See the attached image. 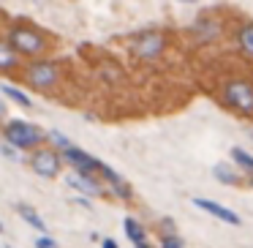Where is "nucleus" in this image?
<instances>
[{"mask_svg":"<svg viewBox=\"0 0 253 248\" xmlns=\"http://www.w3.org/2000/svg\"><path fill=\"white\" fill-rule=\"evenodd\" d=\"M3 139H6V145H11L14 150H30V148H39L41 145L44 131L30 126V123H25V120H11L3 128Z\"/></svg>","mask_w":253,"mask_h":248,"instance_id":"f257e3e1","label":"nucleus"},{"mask_svg":"<svg viewBox=\"0 0 253 248\" xmlns=\"http://www.w3.org/2000/svg\"><path fill=\"white\" fill-rule=\"evenodd\" d=\"M8 47H11L17 55H39L46 50V39L41 30L28 28V25H17V28L8 33Z\"/></svg>","mask_w":253,"mask_h":248,"instance_id":"f03ea898","label":"nucleus"},{"mask_svg":"<svg viewBox=\"0 0 253 248\" xmlns=\"http://www.w3.org/2000/svg\"><path fill=\"white\" fill-rule=\"evenodd\" d=\"M166 50V39L161 30H142L131 39V52L139 60H155Z\"/></svg>","mask_w":253,"mask_h":248,"instance_id":"7ed1b4c3","label":"nucleus"},{"mask_svg":"<svg viewBox=\"0 0 253 248\" xmlns=\"http://www.w3.org/2000/svg\"><path fill=\"white\" fill-rule=\"evenodd\" d=\"M220 96H223L226 104H229L231 109H237L240 115H253V88L248 82H242V79L226 82L223 90H220Z\"/></svg>","mask_w":253,"mask_h":248,"instance_id":"20e7f679","label":"nucleus"},{"mask_svg":"<svg viewBox=\"0 0 253 248\" xmlns=\"http://www.w3.org/2000/svg\"><path fill=\"white\" fill-rule=\"evenodd\" d=\"M25 79H28L30 88L36 90H49L57 85V79H60V71H57L55 63L49 60H39V63H30L28 68H25Z\"/></svg>","mask_w":253,"mask_h":248,"instance_id":"39448f33","label":"nucleus"},{"mask_svg":"<svg viewBox=\"0 0 253 248\" xmlns=\"http://www.w3.org/2000/svg\"><path fill=\"white\" fill-rule=\"evenodd\" d=\"M30 166H33L36 175L41 177H57L60 175V166H63V158L57 150L52 148H41L33 153V158H30Z\"/></svg>","mask_w":253,"mask_h":248,"instance_id":"423d86ee","label":"nucleus"},{"mask_svg":"<svg viewBox=\"0 0 253 248\" xmlns=\"http://www.w3.org/2000/svg\"><path fill=\"white\" fill-rule=\"evenodd\" d=\"M63 155H66V161L74 166V172H82V175H93V177H95V175L101 172V166H104L98 158H95V155L84 153V150L74 148V145L63 150Z\"/></svg>","mask_w":253,"mask_h":248,"instance_id":"0eeeda50","label":"nucleus"},{"mask_svg":"<svg viewBox=\"0 0 253 248\" xmlns=\"http://www.w3.org/2000/svg\"><path fill=\"white\" fill-rule=\"evenodd\" d=\"M193 204H196V207H202L204 213H210V215H215V218H220V221H226V224H231V226L240 224V215H237L234 210L223 207V204L212 202V199H193Z\"/></svg>","mask_w":253,"mask_h":248,"instance_id":"6e6552de","label":"nucleus"},{"mask_svg":"<svg viewBox=\"0 0 253 248\" xmlns=\"http://www.w3.org/2000/svg\"><path fill=\"white\" fill-rule=\"evenodd\" d=\"M68 186L79 188L82 194H90V197H98V194H104L101 183L95 180L93 175H82V172H71V175H68Z\"/></svg>","mask_w":253,"mask_h":248,"instance_id":"1a4fd4ad","label":"nucleus"},{"mask_svg":"<svg viewBox=\"0 0 253 248\" xmlns=\"http://www.w3.org/2000/svg\"><path fill=\"white\" fill-rule=\"evenodd\" d=\"M98 175H104V180L109 183V188H112V191H115L120 199H131V186H128V183L123 180V177L117 175V172L112 169V166H106V164H104Z\"/></svg>","mask_w":253,"mask_h":248,"instance_id":"9d476101","label":"nucleus"},{"mask_svg":"<svg viewBox=\"0 0 253 248\" xmlns=\"http://www.w3.org/2000/svg\"><path fill=\"white\" fill-rule=\"evenodd\" d=\"M193 33L199 36V41H212L215 36H220V22H215V19H199L193 25Z\"/></svg>","mask_w":253,"mask_h":248,"instance_id":"9b49d317","label":"nucleus"},{"mask_svg":"<svg viewBox=\"0 0 253 248\" xmlns=\"http://www.w3.org/2000/svg\"><path fill=\"white\" fill-rule=\"evenodd\" d=\"M237 44H240V52L248 57H253V25H242L237 30Z\"/></svg>","mask_w":253,"mask_h":248,"instance_id":"f8f14e48","label":"nucleus"},{"mask_svg":"<svg viewBox=\"0 0 253 248\" xmlns=\"http://www.w3.org/2000/svg\"><path fill=\"white\" fill-rule=\"evenodd\" d=\"M17 66H19V55L8 44L0 41V71H14Z\"/></svg>","mask_w":253,"mask_h":248,"instance_id":"ddd939ff","label":"nucleus"},{"mask_svg":"<svg viewBox=\"0 0 253 248\" xmlns=\"http://www.w3.org/2000/svg\"><path fill=\"white\" fill-rule=\"evenodd\" d=\"M19 215H22L25 221H28L30 226H33V229H39V232H46V224H44V218H41L39 213H36L33 207H30V204H19Z\"/></svg>","mask_w":253,"mask_h":248,"instance_id":"4468645a","label":"nucleus"},{"mask_svg":"<svg viewBox=\"0 0 253 248\" xmlns=\"http://www.w3.org/2000/svg\"><path fill=\"white\" fill-rule=\"evenodd\" d=\"M123 229H126L128 237H131L133 246H136V243H144V240H147V235H144L142 224H139V221H133V218H126V221H123Z\"/></svg>","mask_w":253,"mask_h":248,"instance_id":"2eb2a0df","label":"nucleus"},{"mask_svg":"<svg viewBox=\"0 0 253 248\" xmlns=\"http://www.w3.org/2000/svg\"><path fill=\"white\" fill-rule=\"evenodd\" d=\"M215 177H218L220 183H226V186H237V183H240V175L226 164H215Z\"/></svg>","mask_w":253,"mask_h":248,"instance_id":"dca6fc26","label":"nucleus"},{"mask_svg":"<svg viewBox=\"0 0 253 248\" xmlns=\"http://www.w3.org/2000/svg\"><path fill=\"white\" fill-rule=\"evenodd\" d=\"M0 90H3V93H6V96H8V99H11V101H17L19 106H25V109H30V106H33V101H30V96H25L22 90L11 88V85H3V88H0Z\"/></svg>","mask_w":253,"mask_h":248,"instance_id":"f3484780","label":"nucleus"},{"mask_svg":"<svg viewBox=\"0 0 253 248\" xmlns=\"http://www.w3.org/2000/svg\"><path fill=\"white\" fill-rule=\"evenodd\" d=\"M231 155H234V161L242 166V169L253 172V155H248L245 150H240V148H234V150H231Z\"/></svg>","mask_w":253,"mask_h":248,"instance_id":"a211bd4d","label":"nucleus"},{"mask_svg":"<svg viewBox=\"0 0 253 248\" xmlns=\"http://www.w3.org/2000/svg\"><path fill=\"white\" fill-rule=\"evenodd\" d=\"M46 137H49V139H52V142H55V145H57V148H60V150H66V148H71V142H68V139H66V137H63V134H60V131H52V134H46Z\"/></svg>","mask_w":253,"mask_h":248,"instance_id":"6ab92c4d","label":"nucleus"},{"mask_svg":"<svg viewBox=\"0 0 253 248\" xmlns=\"http://www.w3.org/2000/svg\"><path fill=\"white\" fill-rule=\"evenodd\" d=\"M161 248H182V240L177 235H169V237L161 240Z\"/></svg>","mask_w":253,"mask_h":248,"instance_id":"aec40b11","label":"nucleus"},{"mask_svg":"<svg viewBox=\"0 0 253 248\" xmlns=\"http://www.w3.org/2000/svg\"><path fill=\"white\" fill-rule=\"evenodd\" d=\"M36 248H57V243L52 240V237H46V235H41L39 240H36Z\"/></svg>","mask_w":253,"mask_h":248,"instance_id":"412c9836","label":"nucleus"},{"mask_svg":"<svg viewBox=\"0 0 253 248\" xmlns=\"http://www.w3.org/2000/svg\"><path fill=\"white\" fill-rule=\"evenodd\" d=\"M3 153H6V155H8V158H11V161H19V155H17V150H14V148H11V145H3Z\"/></svg>","mask_w":253,"mask_h":248,"instance_id":"4be33fe9","label":"nucleus"},{"mask_svg":"<svg viewBox=\"0 0 253 248\" xmlns=\"http://www.w3.org/2000/svg\"><path fill=\"white\" fill-rule=\"evenodd\" d=\"M101 248H117V243L115 240H104V243H101Z\"/></svg>","mask_w":253,"mask_h":248,"instance_id":"5701e85b","label":"nucleus"},{"mask_svg":"<svg viewBox=\"0 0 253 248\" xmlns=\"http://www.w3.org/2000/svg\"><path fill=\"white\" fill-rule=\"evenodd\" d=\"M133 248H153V246H150V243L144 240V243H136V246H133Z\"/></svg>","mask_w":253,"mask_h":248,"instance_id":"b1692460","label":"nucleus"},{"mask_svg":"<svg viewBox=\"0 0 253 248\" xmlns=\"http://www.w3.org/2000/svg\"><path fill=\"white\" fill-rule=\"evenodd\" d=\"M6 115V104H3V101H0V117Z\"/></svg>","mask_w":253,"mask_h":248,"instance_id":"393cba45","label":"nucleus"},{"mask_svg":"<svg viewBox=\"0 0 253 248\" xmlns=\"http://www.w3.org/2000/svg\"><path fill=\"white\" fill-rule=\"evenodd\" d=\"M0 232H3V226H0Z\"/></svg>","mask_w":253,"mask_h":248,"instance_id":"a878e982","label":"nucleus"},{"mask_svg":"<svg viewBox=\"0 0 253 248\" xmlns=\"http://www.w3.org/2000/svg\"><path fill=\"white\" fill-rule=\"evenodd\" d=\"M251 186H253V180H251Z\"/></svg>","mask_w":253,"mask_h":248,"instance_id":"bb28decb","label":"nucleus"}]
</instances>
